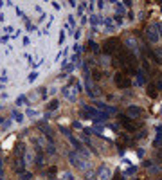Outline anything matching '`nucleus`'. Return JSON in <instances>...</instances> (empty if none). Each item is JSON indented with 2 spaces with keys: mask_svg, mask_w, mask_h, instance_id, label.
Here are the masks:
<instances>
[{
  "mask_svg": "<svg viewBox=\"0 0 162 180\" xmlns=\"http://www.w3.org/2000/svg\"><path fill=\"white\" fill-rule=\"evenodd\" d=\"M105 22H106V27H108V29H112V18H106Z\"/></svg>",
  "mask_w": 162,
  "mask_h": 180,
  "instance_id": "a878e982",
  "label": "nucleus"
},
{
  "mask_svg": "<svg viewBox=\"0 0 162 180\" xmlns=\"http://www.w3.org/2000/svg\"><path fill=\"white\" fill-rule=\"evenodd\" d=\"M126 115H128L130 119H135V117L142 115V108H141V106H137V105H130V106L126 108Z\"/></svg>",
  "mask_w": 162,
  "mask_h": 180,
  "instance_id": "423d86ee",
  "label": "nucleus"
},
{
  "mask_svg": "<svg viewBox=\"0 0 162 180\" xmlns=\"http://www.w3.org/2000/svg\"><path fill=\"white\" fill-rule=\"evenodd\" d=\"M87 45H88V49H90V50H94V52H99V47H97V43H96L94 40H90Z\"/></svg>",
  "mask_w": 162,
  "mask_h": 180,
  "instance_id": "4468645a",
  "label": "nucleus"
},
{
  "mask_svg": "<svg viewBox=\"0 0 162 180\" xmlns=\"http://www.w3.org/2000/svg\"><path fill=\"white\" fill-rule=\"evenodd\" d=\"M96 175H97V178L99 180H110V177H112V169H110L108 166H101V168L96 171Z\"/></svg>",
  "mask_w": 162,
  "mask_h": 180,
  "instance_id": "0eeeda50",
  "label": "nucleus"
},
{
  "mask_svg": "<svg viewBox=\"0 0 162 180\" xmlns=\"http://www.w3.org/2000/svg\"><path fill=\"white\" fill-rule=\"evenodd\" d=\"M69 160H70L72 166H76V168L81 169V171H88V168H90V160L85 159V157H81L78 151H70V153H69Z\"/></svg>",
  "mask_w": 162,
  "mask_h": 180,
  "instance_id": "f257e3e1",
  "label": "nucleus"
},
{
  "mask_svg": "<svg viewBox=\"0 0 162 180\" xmlns=\"http://www.w3.org/2000/svg\"><path fill=\"white\" fill-rule=\"evenodd\" d=\"M123 11H124V7H123V4H119V5H117V13H119V16H121Z\"/></svg>",
  "mask_w": 162,
  "mask_h": 180,
  "instance_id": "393cba45",
  "label": "nucleus"
},
{
  "mask_svg": "<svg viewBox=\"0 0 162 180\" xmlns=\"http://www.w3.org/2000/svg\"><path fill=\"white\" fill-rule=\"evenodd\" d=\"M36 164H38V166H40V168H41V166H43V164H45V159H43V157H41V155H40V157H36Z\"/></svg>",
  "mask_w": 162,
  "mask_h": 180,
  "instance_id": "412c9836",
  "label": "nucleus"
},
{
  "mask_svg": "<svg viewBox=\"0 0 162 180\" xmlns=\"http://www.w3.org/2000/svg\"><path fill=\"white\" fill-rule=\"evenodd\" d=\"M153 146H162V135H159V137H157V141L153 142Z\"/></svg>",
  "mask_w": 162,
  "mask_h": 180,
  "instance_id": "5701e85b",
  "label": "nucleus"
},
{
  "mask_svg": "<svg viewBox=\"0 0 162 180\" xmlns=\"http://www.w3.org/2000/svg\"><path fill=\"white\" fill-rule=\"evenodd\" d=\"M96 175V171H87V178H92Z\"/></svg>",
  "mask_w": 162,
  "mask_h": 180,
  "instance_id": "bb28decb",
  "label": "nucleus"
},
{
  "mask_svg": "<svg viewBox=\"0 0 162 180\" xmlns=\"http://www.w3.org/2000/svg\"><path fill=\"white\" fill-rule=\"evenodd\" d=\"M148 169H150V173H155V175H157V173H160V168H159V166H150Z\"/></svg>",
  "mask_w": 162,
  "mask_h": 180,
  "instance_id": "6ab92c4d",
  "label": "nucleus"
},
{
  "mask_svg": "<svg viewBox=\"0 0 162 180\" xmlns=\"http://www.w3.org/2000/svg\"><path fill=\"white\" fill-rule=\"evenodd\" d=\"M103 50H105V54H115V52H119L121 50V41L117 40V38H112V40H108L105 45H103Z\"/></svg>",
  "mask_w": 162,
  "mask_h": 180,
  "instance_id": "f03ea898",
  "label": "nucleus"
},
{
  "mask_svg": "<svg viewBox=\"0 0 162 180\" xmlns=\"http://www.w3.org/2000/svg\"><path fill=\"white\" fill-rule=\"evenodd\" d=\"M34 78H36V72H32V74L29 76V81H34Z\"/></svg>",
  "mask_w": 162,
  "mask_h": 180,
  "instance_id": "7c9ffc66",
  "label": "nucleus"
},
{
  "mask_svg": "<svg viewBox=\"0 0 162 180\" xmlns=\"http://www.w3.org/2000/svg\"><path fill=\"white\" fill-rule=\"evenodd\" d=\"M124 45H126L128 49H132V50H137V49H139V43H137L135 36H126V40H124Z\"/></svg>",
  "mask_w": 162,
  "mask_h": 180,
  "instance_id": "1a4fd4ad",
  "label": "nucleus"
},
{
  "mask_svg": "<svg viewBox=\"0 0 162 180\" xmlns=\"http://www.w3.org/2000/svg\"><path fill=\"white\" fill-rule=\"evenodd\" d=\"M58 105H60V103H58L56 99H54V101H50V103H49V112H54V110H58Z\"/></svg>",
  "mask_w": 162,
  "mask_h": 180,
  "instance_id": "f3484780",
  "label": "nucleus"
},
{
  "mask_svg": "<svg viewBox=\"0 0 162 180\" xmlns=\"http://www.w3.org/2000/svg\"><path fill=\"white\" fill-rule=\"evenodd\" d=\"M99 20H101V18H99V16H96V14H94V16L90 18V22H92V25H94V27H96V25L99 23Z\"/></svg>",
  "mask_w": 162,
  "mask_h": 180,
  "instance_id": "aec40b11",
  "label": "nucleus"
},
{
  "mask_svg": "<svg viewBox=\"0 0 162 180\" xmlns=\"http://www.w3.org/2000/svg\"><path fill=\"white\" fill-rule=\"evenodd\" d=\"M157 159H159V160H162V150H160V151H157Z\"/></svg>",
  "mask_w": 162,
  "mask_h": 180,
  "instance_id": "2f4dec72",
  "label": "nucleus"
},
{
  "mask_svg": "<svg viewBox=\"0 0 162 180\" xmlns=\"http://www.w3.org/2000/svg\"><path fill=\"white\" fill-rule=\"evenodd\" d=\"M96 106H99V108H103V110H105L106 114H115V112H117V110H115L114 106H106L105 103H96Z\"/></svg>",
  "mask_w": 162,
  "mask_h": 180,
  "instance_id": "9d476101",
  "label": "nucleus"
},
{
  "mask_svg": "<svg viewBox=\"0 0 162 180\" xmlns=\"http://www.w3.org/2000/svg\"><path fill=\"white\" fill-rule=\"evenodd\" d=\"M148 96L150 97H157V87L155 85H148Z\"/></svg>",
  "mask_w": 162,
  "mask_h": 180,
  "instance_id": "ddd939ff",
  "label": "nucleus"
},
{
  "mask_svg": "<svg viewBox=\"0 0 162 180\" xmlns=\"http://www.w3.org/2000/svg\"><path fill=\"white\" fill-rule=\"evenodd\" d=\"M115 20H117V23H123V16H119V14H117V16H115Z\"/></svg>",
  "mask_w": 162,
  "mask_h": 180,
  "instance_id": "c756f323",
  "label": "nucleus"
},
{
  "mask_svg": "<svg viewBox=\"0 0 162 180\" xmlns=\"http://www.w3.org/2000/svg\"><path fill=\"white\" fill-rule=\"evenodd\" d=\"M135 76H137V79H135V85H137V87L144 85V74H142L141 70H137V74H135Z\"/></svg>",
  "mask_w": 162,
  "mask_h": 180,
  "instance_id": "9b49d317",
  "label": "nucleus"
},
{
  "mask_svg": "<svg viewBox=\"0 0 162 180\" xmlns=\"http://www.w3.org/2000/svg\"><path fill=\"white\" fill-rule=\"evenodd\" d=\"M78 88L76 87H69V88H63V96H65V99H69L70 103H74L76 99H78Z\"/></svg>",
  "mask_w": 162,
  "mask_h": 180,
  "instance_id": "6e6552de",
  "label": "nucleus"
},
{
  "mask_svg": "<svg viewBox=\"0 0 162 180\" xmlns=\"http://www.w3.org/2000/svg\"><path fill=\"white\" fill-rule=\"evenodd\" d=\"M114 79H115V85H117L119 88H128V87L132 85V81L128 79V76H126V74H123V72H117Z\"/></svg>",
  "mask_w": 162,
  "mask_h": 180,
  "instance_id": "39448f33",
  "label": "nucleus"
},
{
  "mask_svg": "<svg viewBox=\"0 0 162 180\" xmlns=\"http://www.w3.org/2000/svg\"><path fill=\"white\" fill-rule=\"evenodd\" d=\"M146 38H148L150 43H157V41L160 40V36H159V27H157L155 23L148 25V29H146Z\"/></svg>",
  "mask_w": 162,
  "mask_h": 180,
  "instance_id": "7ed1b4c3",
  "label": "nucleus"
},
{
  "mask_svg": "<svg viewBox=\"0 0 162 180\" xmlns=\"http://www.w3.org/2000/svg\"><path fill=\"white\" fill-rule=\"evenodd\" d=\"M119 119H121V124H123L128 132H135V130H139V126H141V123H133L128 115H119Z\"/></svg>",
  "mask_w": 162,
  "mask_h": 180,
  "instance_id": "20e7f679",
  "label": "nucleus"
},
{
  "mask_svg": "<svg viewBox=\"0 0 162 180\" xmlns=\"http://www.w3.org/2000/svg\"><path fill=\"white\" fill-rule=\"evenodd\" d=\"M135 171H137V166H132V168H128V169H126V175H133Z\"/></svg>",
  "mask_w": 162,
  "mask_h": 180,
  "instance_id": "4be33fe9",
  "label": "nucleus"
},
{
  "mask_svg": "<svg viewBox=\"0 0 162 180\" xmlns=\"http://www.w3.org/2000/svg\"><path fill=\"white\" fill-rule=\"evenodd\" d=\"M60 180H74V177H72V173L65 171V173H61V175H60Z\"/></svg>",
  "mask_w": 162,
  "mask_h": 180,
  "instance_id": "dca6fc26",
  "label": "nucleus"
},
{
  "mask_svg": "<svg viewBox=\"0 0 162 180\" xmlns=\"http://www.w3.org/2000/svg\"><path fill=\"white\" fill-rule=\"evenodd\" d=\"M69 141H70V142H72V144H74V146H76L78 150H81V142H79V141H78V139H76L74 135H69Z\"/></svg>",
  "mask_w": 162,
  "mask_h": 180,
  "instance_id": "2eb2a0df",
  "label": "nucleus"
},
{
  "mask_svg": "<svg viewBox=\"0 0 162 180\" xmlns=\"http://www.w3.org/2000/svg\"><path fill=\"white\" fill-rule=\"evenodd\" d=\"M155 87H157V88H160V90H162V78L159 79V81H157V85H155Z\"/></svg>",
  "mask_w": 162,
  "mask_h": 180,
  "instance_id": "c85d7f7f",
  "label": "nucleus"
},
{
  "mask_svg": "<svg viewBox=\"0 0 162 180\" xmlns=\"http://www.w3.org/2000/svg\"><path fill=\"white\" fill-rule=\"evenodd\" d=\"M137 157H139V159H142V157H144V150H141V148H139V150H137Z\"/></svg>",
  "mask_w": 162,
  "mask_h": 180,
  "instance_id": "b1692460",
  "label": "nucleus"
},
{
  "mask_svg": "<svg viewBox=\"0 0 162 180\" xmlns=\"http://www.w3.org/2000/svg\"><path fill=\"white\" fill-rule=\"evenodd\" d=\"M38 128H40L41 132H45V133H47L49 137H52V132H50V128H49V126H47L45 123H38Z\"/></svg>",
  "mask_w": 162,
  "mask_h": 180,
  "instance_id": "f8f14e48",
  "label": "nucleus"
},
{
  "mask_svg": "<svg viewBox=\"0 0 162 180\" xmlns=\"http://www.w3.org/2000/svg\"><path fill=\"white\" fill-rule=\"evenodd\" d=\"M45 148H47V153H49V155H54V153H56V148H54V144H50V142H49Z\"/></svg>",
  "mask_w": 162,
  "mask_h": 180,
  "instance_id": "a211bd4d",
  "label": "nucleus"
},
{
  "mask_svg": "<svg viewBox=\"0 0 162 180\" xmlns=\"http://www.w3.org/2000/svg\"><path fill=\"white\" fill-rule=\"evenodd\" d=\"M157 27H159V36L162 38V22L160 23H157Z\"/></svg>",
  "mask_w": 162,
  "mask_h": 180,
  "instance_id": "cd10ccee",
  "label": "nucleus"
}]
</instances>
